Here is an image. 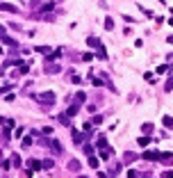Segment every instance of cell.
I'll use <instances>...</instances> for the list:
<instances>
[{
  "mask_svg": "<svg viewBox=\"0 0 173 178\" xmlns=\"http://www.w3.org/2000/svg\"><path fill=\"white\" fill-rule=\"evenodd\" d=\"M78 178H86V176H78Z\"/></svg>",
  "mask_w": 173,
  "mask_h": 178,
  "instance_id": "38",
  "label": "cell"
},
{
  "mask_svg": "<svg viewBox=\"0 0 173 178\" xmlns=\"http://www.w3.org/2000/svg\"><path fill=\"white\" fill-rule=\"evenodd\" d=\"M0 41L7 43V46H11V48H18V41H16V39H11V37H7V34H5V37H0Z\"/></svg>",
  "mask_w": 173,
  "mask_h": 178,
  "instance_id": "6",
  "label": "cell"
},
{
  "mask_svg": "<svg viewBox=\"0 0 173 178\" xmlns=\"http://www.w3.org/2000/svg\"><path fill=\"white\" fill-rule=\"evenodd\" d=\"M141 133H143V135H151V133H153V123H143V126H141Z\"/></svg>",
  "mask_w": 173,
  "mask_h": 178,
  "instance_id": "19",
  "label": "cell"
},
{
  "mask_svg": "<svg viewBox=\"0 0 173 178\" xmlns=\"http://www.w3.org/2000/svg\"><path fill=\"white\" fill-rule=\"evenodd\" d=\"M11 164H14V167H21V164H23V160H21L18 155H14V158H11Z\"/></svg>",
  "mask_w": 173,
  "mask_h": 178,
  "instance_id": "28",
  "label": "cell"
},
{
  "mask_svg": "<svg viewBox=\"0 0 173 178\" xmlns=\"http://www.w3.org/2000/svg\"><path fill=\"white\" fill-rule=\"evenodd\" d=\"M166 41H169V43L173 46V34H169V37H166Z\"/></svg>",
  "mask_w": 173,
  "mask_h": 178,
  "instance_id": "34",
  "label": "cell"
},
{
  "mask_svg": "<svg viewBox=\"0 0 173 178\" xmlns=\"http://www.w3.org/2000/svg\"><path fill=\"white\" fill-rule=\"evenodd\" d=\"M86 46H89V48H98L100 41H98V37H89V39H86Z\"/></svg>",
  "mask_w": 173,
  "mask_h": 178,
  "instance_id": "13",
  "label": "cell"
},
{
  "mask_svg": "<svg viewBox=\"0 0 173 178\" xmlns=\"http://www.w3.org/2000/svg\"><path fill=\"white\" fill-rule=\"evenodd\" d=\"M0 123H2L5 128H11V126H14V121H11V119H7V117H2V119H0Z\"/></svg>",
  "mask_w": 173,
  "mask_h": 178,
  "instance_id": "24",
  "label": "cell"
},
{
  "mask_svg": "<svg viewBox=\"0 0 173 178\" xmlns=\"http://www.w3.org/2000/svg\"><path fill=\"white\" fill-rule=\"evenodd\" d=\"M53 167H55V160H53V158L41 160V169H53Z\"/></svg>",
  "mask_w": 173,
  "mask_h": 178,
  "instance_id": "12",
  "label": "cell"
},
{
  "mask_svg": "<svg viewBox=\"0 0 173 178\" xmlns=\"http://www.w3.org/2000/svg\"><path fill=\"white\" fill-rule=\"evenodd\" d=\"M84 101H86V94H84V91H78V94H75V101H73V103H78V105H82Z\"/></svg>",
  "mask_w": 173,
  "mask_h": 178,
  "instance_id": "14",
  "label": "cell"
},
{
  "mask_svg": "<svg viewBox=\"0 0 173 178\" xmlns=\"http://www.w3.org/2000/svg\"><path fill=\"white\" fill-rule=\"evenodd\" d=\"M71 80H73V82L78 85V82H80V76H78V73H73V71H71Z\"/></svg>",
  "mask_w": 173,
  "mask_h": 178,
  "instance_id": "32",
  "label": "cell"
},
{
  "mask_svg": "<svg viewBox=\"0 0 173 178\" xmlns=\"http://www.w3.org/2000/svg\"><path fill=\"white\" fill-rule=\"evenodd\" d=\"M23 146H25V148L32 146V137H25V139H23Z\"/></svg>",
  "mask_w": 173,
  "mask_h": 178,
  "instance_id": "31",
  "label": "cell"
},
{
  "mask_svg": "<svg viewBox=\"0 0 173 178\" xmlns=\"http://www.w3.org/2000/svg\"><path fill=\"white\" fill-rule=\"evenodd\" d=\"M0 37H5V27L2 25H0Z\"/></svg>",
  "mask_w": 173,
  "mask_h": 178,
  "instance_id": "36",
  "label": "cell"
},
{
  "mask_svg": "<svg viewBox=\"0 0 173 178\" xmlns=\"http://www.w3.org/2000/svg\"><path fill=\"white\" fill-rule=\"evenodd\" d=\"M89 167L91 169H98V158L96 155H89Z\"/></svg>",
  "mask_w": 173,
  "mask_h": 178,
  "instance_id": "22",
  "label": "cell"
},
{
  "mask_svg": "<svg viewBox=\"0 0 173 178\" xmlns=\"http://www.w3.org/2000/svg\"><path fill=\"white\" fill-rule=\"evenodd\" d=\"M105 30H114V21H112V19H109V16H107V19H105Z\"/></svg>",
  "mask_w": 173,
  "mask_h": 178,
  "instance_id": "27",
  "label": "cell"
},
{
  "mask_svg": "<svg viewBox=\"0 0 173 178\" xmlns=\"http://www.w3.org/2000/svg\"><path fill=\"white\" fill-rule=\"evenodd\" d=\"M68 169H71V171H75V174H78V171L82 169V164H80V160L71 158V160H68Z\"/></svg>",
  "mask_w": 173,
  "mask_h": 178,
  "instance_id": "5",
  "label": "cell"
},
{
  "mask_svg": "<svg viewBox=\"0 0 173 178\" xmlns=\"http://www.w3.org/2000/svg\"><path fill=\"white\" fill-rule=\"evenodd\" d=\"M166 23H169V25H173V16H171V19H166Z\"/></svg>",
  "mask_w": 173,
  "mask_h": 178,
  "instance_id": "37",
  "label": "cell"
},
{
  "mask_svg": "<svg viewBox=\"0 0 173 178\" xmlns=\"http://www.w3.org/2000/svg\"><path fill=\"white\" fill-rule=\"evenodd\" d=\"M166 71H169V66H166V64H162V66H157V76H164V73Z\"/></svg>",
  "mask_w": 173,
  "mask_h": 178,
  "instance_id": "29",
  "label": "cell"
},
{
  "mask_svg": "<svg viewBox=\"0 0 173 178\" xmlns=\"http://www.w3.org/2000/svg\"><path fill=\"white\" fill-rule=\"evenodd\" d=\"M50 151H53L55 155H59V153L64 151V148H62V142L59 139H53V142H50Z\"/></svg>",
  "mask_w": 173,
  "mask_h": 178,
  "instance_id": "2",
  "label": "cell"
},
{
  "mask_svg": "<svg viewBox=\"0 0 173 178\" xmlns=\"http://www.w3.org/2000/svg\"><path fill=\"white\" fill-rule=\"evenodd\" d=\"M148 142H151V137L143 135V137H139V139H137V144H139V146H148Z\"/></svg>",
  "mask_w": 173,
  "mask_h": 178,
  "instance_id": "20",
  "label": "cell"
},
{
  "mask_svg": "<svg viewBox=\"0 0 173 178\" xmlns=\"http://www.w3.org/2000/svg\"><path fill=\"white\" fill-rule=\"evenodd\" d=\"M123 160H125V162H135V160H137V153H132V151H128V153H125V155H123Z\"/></svg>",
  "mask_w": 173,
  "mask_h": 178,
  "instance_id": "16",
  "label": "cell"
},
{
  "mask_svg": "<svg viewBox=\"0 0 173 178\" xmlns=\"http://www.w3.org/2000/svg\"><path fill=\"white\" fill-rule=\"evenodd\" d=\"M0 9L9 11V14H18V7H16V5H9V2H0Z\"/></svg>",
  "mask_w": 173,
  "mask_h": 178,
  "instance_id": "3",
  "label": "cell"
},
{
  "mask_svg": "<svg viewBox=\"0 0 173 178\" xmlns=\"http://www.w3.org/2000/svg\"><path fill=\"white\" fill-rule=\"evenodd\" d=\"M78 110H80V105H78V103H71V105H68V110H66V114H68V117H75Z\"/></svg>",
  "mask_w": 173,
  "mask_h": 178,
  "instance_id": "11",
  "label": "cell"
},
{
  "mask_svg": "<svg viewBox=\"0 0 173 178\" xmlns=\"http://www.w3.org/2000/svg\"><path fill=\"white\" fill-rule=\"evenodd\" d=\"M82 151L86 153V155H94V153H96V146H94V144H84Z\"/></svg>",
  "mask_w": 173,
  "mask_h": 178,
  "instance_id": "15",
  "label": "cell"
},
{
  "mask_svg": "<svg viewBox=\"0 0 173 178\" xmlns=\"http://www.w3.org/2000/svg\"><path fill=\"white\" fill-rule=\"evenodd\" d=\"M94 57H96L94 53H84L82 57H80V60H82V62H91V60H94Z\"/></svg>",
  "mask_w": 173,
  "mask_h": 178,
  "instance_id": "26",
  "label": "cell"
},
{
  "mask_svg": "<svg viewBox=\"0 0 173 178\" xmlns=\"http://www.w3.org/2000/svg\"><path fill=\"white\" fill-rule=\"evenodd\" d=\"M162 123L166 126V128H173V117H169V114H166V117H162Z\"/></svg>",
  "mask_w": 173,
  "mask_h": 178,
  "instance_id": "18",
  "label": "cell"
},
{
  "mask_svg": "<svg viewBox=\"0 0 173 178\" xmlns=\"http://www.w3.org/2000/svg\"><path fill=\"white\" fill-rule=\"evenodd\" d=\"M32 98L37 103H41V105H53L57 101V96H55V91H41V94H32Z\"/></svg>",
  "mask_w": 173,
  "mask_h": 178,
  "instance_id": "1",
  "label": "cell"
},
{
  "mask_svg": "<svg viewBox=\"0 0 173 178\" xmlns=\"http://www.w3.org/2000/svg\"><path fill=\"white\" fill-rule=\"evenodd\" d=\"M98 148L107 151V139H105V135H100V137H98Z\"/></svg>",
  "mask_w": 173,
  "mask_h": 178,
  "instance_id": "17",
  "label": "cell"
},
{
  "mask_svg": "<svg viewBox=\"0 0 173 178\" xmlns=\"http://www.w3.org/2000/svg\"><path fill=\"white\" fill-rule=\"evenodd\" d=\"M50 9H55V2H46L41 7V11H50Z\"/></svg>",
  "mask_w": 173,
  "mask_h": 178,
  "instance_id": "30",
  "label": "cell"
},
{
  "mask_svg": "<svg viewBox=\"0 0 173 178\" xmlns=\"http://www.w3.org/2000/svg\"><path fill=\"white\" fill-rule=\"evenodd\" d=\"M143 160L155 162V160H159V153H157V151H146V153H143Z\"/></svg>",
  "mask_w": 173,
  "mask_h": 178,
  "instance_id": "8",
  "label": "cell"
},
{
  "mask_svg": "<svg viewBox=\"0 0 173 178\" xmlns=\"http://www.w3.org/2000/svg\"><path fill=\"white\" fill-rule=\"evenodd\" d=\"M164 91H173V76L166 80V85H164Z\"/></svg>",
  "mask_w": 173,
  "mask_h": 178,
  "instance_id": "25",
  "label": "cell"
},
{
  "mask_svg": "<svg viewBox=\"0 0 173 178\" xmlns=\"http://www.w3.org/2000/svg\"><path fill=\"white\" fill-rule=\"evenodd\" d=\"M73 142H75V144H82V142H84V135H82V133H73Z\"/></svg>",
  "mask_w": 173,
  "mask_h": 178,
  "instance_id": "21",
  "label": "cell"
},
{
  "mask_svg": "<svg viewBox=\"0 0 173 178\" xmlns=\"http://www.w3.org/2000/svg\"><path fill=\"white\" fill-rule=\"evenodd\" d=\"M164 178H173V171H166V174H164Z\"/></svg>",
  "mask_w": 173,
  "mask_h": 178,
  "instance_id": "35",
  "label": "cell"
},
{
  "mask_svg": "<svg viewBox=\"0 0 173 178\" xmlns=\"http://www.w3.org/2000/svg\"><path fill=\"white\" fill-rule=\"evenodd\" d=\"M57 121H59L62 126H71V117L64 112V114H57Z\"/></svg>",
  "mask_w": 173,
  "mask_h": 178,
  "instance_id": "9",
  "label": "cell"
},
{
  "mask_svg": "<svg viewBox=\"0 0 173 178\" xmlns=\"http://www.w3.org/2000/svg\"><path fill=\"white\" fill-rule=\"evenodd\" d=\"M27 169H30V171H39V169H41V160H27Z\"/></svg>",
  "mask_w": 173,
  "mask_h": 178,
  "instance_id": "4",
  "label": "cell"
},
{
  "mask_svg": "<svg viewBox=\"0 0 173 178\" xmlns=\"http://www.w3.org/2000/svg\"><path fill=\"white\" fill-rule=\"evenodd\" d=\"M14 137H16V139H21V137H23V128H16V133H14Z\"/></svg>",
  "mask_w": 173,
  "mask_h": 178,
  "instance_id": "33",
  "label": "cell"
},
{
  "mask_svg": "<svg viewBox=\"0 0 173 178\" xmlns=\"http://www.w3.org/2000/svg\"><path fill=\"white\" fill-rule=\"evenodd\" d=\"M34 50H37V53H41V55H48V53H50V48H48V46H37Z\"/></svg>",
  "mask_w": 173,
  "mask_h": 178,
  "instance_id": "23",
  "label": "cell"
},
{
  "mask_svg": "<svg viewBox=\"0 0 173 178\" xmlns=\"http://www.w3.org/2000/svg\"><path fill=\"white\" fill-rule=\"evenodd\" d=\"M59 71H62L59 64H53V62H48V64H46V73H59Z\"/></svg>",
  "mask_w": 173,
  "mask_h": 178,
  "instance_id": "7",
  "label": "cell"
},
{
  "mask_svg": "<svg viewBox=\"0 0 173 178\" xmlns=\"http://www.w3.org/2000/svg\"><path fill=\"white\" fill-rule=\"evenodd\" d=\"M96 50H98V53H96V57H98V60H107V50H105V46H103V43L98 46Z\"/></svg>",
  "mask_w": 173,
  "mask_h": 178,
  "instance_id": "10",
  "label": "cell"
}]
</instances>
